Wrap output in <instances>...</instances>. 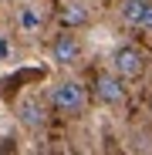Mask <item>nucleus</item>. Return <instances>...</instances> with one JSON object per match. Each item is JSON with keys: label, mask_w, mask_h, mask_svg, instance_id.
Segmentation results:
<instances>
[{"label": "nucleus", "mask_w": 152, "mask_h": 155, "mask_svg": "<svg viewBox=\"0 0 152 155\" xmlns=\"http://www.w3.org/2000/svg\"><path fill=\"white\" fill-rule=\"evenodd\" d=\"M51 61L54 64H61V68H71L74 61L81 58V41L74 37V34H58L54 41H51Z\"/></svg>", "instance_id": "4"}, {"label": "nucleus", "mask_w": 152, "mask_h": 155, "mask_svg": "<svg viewBox=\"0 0 152 155\" xmlns=\"http://www.w3.org/2000/svg\"><path fill=\"white\" fill-rule=\"evenodd\" d=\"M88 20H91V10L81 4V0H64V7H61V24H64L68 31L88 27Z\"/></svg>", "instance_id": "6"}, {"label": "nucleus", "mask_w": 152, "mask_h": 155, "mask_svg": "<svg viewBox=\"0 0 152 155\" xmlns=\"http://www.w3.org/2000/svg\"><path fill=\"white\" fill-rule=\"evenodd\" d=\"M145 108H149V115H152V91H149V98H145Z\"/></svg>", "instance_id": "11"}, {"label": "nucleus", "mask_w": 152, "mask_h": 155, "mask_svg": "<svg viewBox=\"0 0 152 155\" xmlns=\"http://www.w3.org/2000/svg\"><path fill=\"white\" fill-rule=\"evenodd\" d=\"M0 4H7V0H0Z\"/></svg>", "instance_id": "12"}, {"label": "nucleus", "mask_w": 152, "mask_h": 155, "mask_svg": "<svg viewBox=\"0 0 152 155\" xmlns=\"http://www.w3.org/2000/svg\"><path fill=\"white\" fill-rule=\"evenodd\" d=\"M88 91L91 88L85 81H78V78H61V81H54L47 88V105H51V111L74 118L88 108Z\"/></svg>", "instance_id": "1"}, {"label": "nucleus", "mask_w": 152, "mask_h": 155, "mask_svg": "<svg viewBox=\"0 0 152 155\" xmlns=\"http://www.w3.org/2000/svg\"><path fill=\"white\" fill-rule=\"evenodd\" d=\"M91 94H95L98 105H105V108H122L125 98H129V88H125V78L112 68V71H98L95 74Z\"/></svg>", "instance_id": "2"}, {"label": "nucleus", "mask_w": 152, "mask_h": 155, "mask_svg": "<svg viewBox=\"0 0 152 155\" xmlns=\"http://www.w3.org/2000/svg\"><path fill=\"white\" fill-rule=\"evenodd\" d=\"M112 68L125 78V81H139V78H145V71H149V58L135 44H118L115 54H112Z\"/></svg>", "instance_id": "3"}, {"label": "nucleus", "mask_w": 152, "mask_h": 155, "mask_svg": "<svg viewBox=\"0 0 152 155\" xmlns=\"http://www.w3.org/2000/svg\"><path fill=\"white\" fill-rule=\"evenodd\" d=\"M17 24H20L24 31H31V34H34V31H41V24H44V17L37 14V7H31V4H24V7H20V14H17Z\"/></svg>", "instance_id": "8"}, {"label": "nucleus", "mask_w": 152, "mask_h": 155, "mask_svg": "<svg viewBox=\"0 0 152 155\" xmlns=\"http://www.w3.org/2000/svg\"><path fill=\"white\" fill-rule=\"evenodd\" d=\"M17 115H20V125H24V128H31V132H41V128L47 125V108L41 105V101H34V98L20 101Z\"/></svg>", "instance_id": "5"}, {"label": "nucleus", "mask_w": 152, "mask_h": 155, "mask_svg": "<svg viewBox=\"0 0 152 155\" xmlns=\"http://www.w3.org/2000/svg\"><path fill=\"white\" fill-rule=\"evenodd\" d=\"M7 54H10V44H7V41H0V58H7Z\"/></svg>", "instance_id": "10"}, {"label": "nucleus", "mask_w": 152, "mask_h": 155, "mask_svg": "<svg viewBox=\"0 0 152 155\" xmlns=\"http://www.w3.org/2000/svg\"><path fill=\"white\" fill-rule=\"evenodd\" d=\"M135 31H152V0H149V7H145V14H142V20H139Z\"/></svg>", "instance_id": "9"}, {"label": "nucleus", "mask_w": 152, "mask_h": 155, "mask_svg": "<svg viewBox=\"0 0 152 155\" xmlns=\"http://www.w3.org/2000/svg\"><path fill=\"white\" fill-rule=\"evenodd\" d=\"M145 7H149V0H118V20L125 27H139Z\"/></svg>", "instance_id": "7"}]
</instances>
